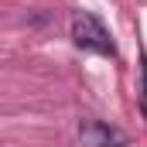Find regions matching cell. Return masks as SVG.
Listing matches in <instances>:
<instances>
[{
    "label": "cell",
    "mask_w": 147,
    "mask_h": 147,
    "mask_svg": "<svg viewBox=\"0 0 147 147\" xmlns=\"http://www.w3.org/2000/svg\"><path fill=\"white\" fill-rule=\"evenodd\" d=\"M72 41L82 48V51H96V55H116V45H113L110 31L92 17V14H82L75 10L72 14Z\"/></svg>",
    "instance_id": "1"
},
{
    "label": "cell",
    "mask_w": 147,
    "mask_h": 147,
    "mask_svg": "<svg viewBox=\"0 0 147 147\" xmlns=\"http://www.w3.org/2000/svg\"><path fill=\"white\" fill-rule=\"evenodd\" d=\"M79 140H82L86 147H127L130 144L120 127H110V123L92 120V116L79 120Z\"/></svg>",
    "instance_id": "2"
},
{
    "label": "cell",
    "mask_w": 147,
    "mask_h": 147,
    "mask_svg": "<svg viewBox=\"0 0 147 147\" xmlns=\"http://www.w3.org/2000/svg\"><path fill=\"white\" fill-rule=\"evenodd\" d=\"M140 106H144V116H147V62L140 69Z\"/></svg>",
    "instance_id": "3"
}]
</instances>
